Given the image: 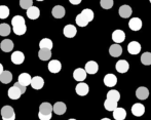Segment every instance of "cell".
<instances>
[{
	"instance_id": "1",
	"label": "cell",
	"mask_w": 151,
	"mask_h": 120,
	"mask_svg": "<svg viewBox=\"0 0 151 120\" xmlns=\"http://www.w3.org/2000/svg\"><path fill=\"white\" fill-rule=\"evenodd\" d=\"M12 30H14L16 35H24L27 31V27L25 24V19L22 16H16L12 18Z\"/></svg>"
},
{
	"instance_id": "2",
	"label": "cell",
	"mask_w": 151,
	"mask_h": 120,
	"mask_svg": "<svg viewBox=\"0 0 151 120\" xmlns=\"http://www.w3.org/2000/svg\"><path fill=\"white\" fill-rule=\"evenodd\" d=\"M1 117L2 120H14L16 119V114L12 106H4L1 109Z\"/></svg>"
},
{
	"instance_id": "3",
	"label": "cell",
	"mask_w": 151,
	"mask_h": 120,
	"mask_svg": "<svg viewBox=\"0 0 151 120\" xmlns=\"http://www.w3.org/2000/svg\"><path fill=\"white\" fill-rule=\"evenodd\" d=\"M75 91H76V94H77L78 96H86V94H88V91H90V87H88V84L84 83V82H79V83L76 85Z\"/></svg>"
},
{
	"instance_id": "4",
	"label": "cell",
	"mask_w": 151,
	"mask_h": 120,
	"mask_svg": "<svg viewBox=\"0 0 151 120\" xmlns=\"http://www.w3.org/2000/svg\"><path fill=\"white\" fill-rule=\"evenodd\" d=\"M84 70H86V74L93 75L98 72V70H99V65H98V63L95 62V61H90V62H88L86 64Z\"/></svg>"
},
{
	"instance_id": "5",
	"label": "cell",
	"mask_w": 151,
	"mask_h": 120,
	"mask_svg": "<svg viewBox=\"0 0 151 120\" xmlns=\"http://www.w3.org/2000/svg\"><path fill=\"white\" fill-rule=\"evenodd\" d=\"M132 113H133L134 116H137V117L143 116V114L145 113V107L142 104H140V103L134 104L132 106Z\"/></svg>"
},
{
	"instance_id": "6",
	"label": "cell",
	"mask_w": 151,
	"mask_h": 120,
	"mask_svg": "<svg viewBox=\"0 0 151 120\" xmlns=\"http://www.w3.org/2000/svg\"><path fill=\"white\" fill-rule=\"evenodd\" d=\"M115 69H116V71H117L118 73L123 74V73H127V71H129V64L125 60H120V61H118V62L116 63Z\"/></svg>"
},
{
	"instance_id": "7",
	"label": "cell",
	"mask_w": 151,
	"mask_h": 120,
	"mask_svg": "<svg viewBox=\"0 0 151 120\" xmlns=\"http://www.w3.org/2000/svg\"><path fill=\"white\" fill-rule=\"evenodd\" d=\"M127 51L131 54H138L141 51V44L138 41H131L127 45Z\"/></svg>"
},
{
	"instance_id": "8",
	"label": "cell",
	"mask_w": 151,
	"mask_h": 120,
	"mask_svg": "<svg viewBox=\"0 0 151 120\" xmlns=\"http://www.w3.org/2000/svg\"><path fill=\"white\" fill-rule=\"evenodd\" d=\"M117 83V77L115 76L114 74H106L105 77H104V84L108 87H113V86L116 85Z\"/></svg>"
},
{
	"instance_id": "9",
	"label": "cell",
	"mask_w": 151,
	"mask_h": 120,
	"mask_svg": "<svg viewBox=\"0 0 151 120\" xmlns=\"http://www.w3.org/2000/svg\"><path fill=\"white\" fill-rule=\"evenodd\" d=\"M63 33L67 38H73L77 34V29L73 25H67V26L64 27Z\"/></svg>"
},
{
	"instance_id": "10",
	"label": "cell",
	"mask_w": 151,
	"mask_h": 120,
	"mask_svg": "<svg viewBox=\"0 0 151 120\" xmlns=\"http://www.w3.org/2000/svg\"><path fill=\"white\" fill-rule=\"evenodd\" d=\"M61 69H62V64H61L60 61L52 60V61H50V62L48 63V71H50V73H54V74H56V73L60 72Z\"/></svg>"
},
{
	"instance_id": "11",
	"label": "cell",
	"mask_w": 151,
	"mask_h": 120,
	"mask_svg": "<svg viewBox=\"0 0 151 120\" xmlns=\"http://www.w3.org/2000/svg\"><path fill=\"white\" fill-rule=\"evenodd\" d=\"M118 14H119V16H121V18L127 19L132 16V14H133V9H132V7L129 5L124 4V5H121L119 7V9H118Z\"/></svg>"
},
{
	"instance_id": "12",
	"label": "cell",
	"mask_w": 151,
	"mask_h": 120,
	"mask_svg": "<svg viewBox=\"0 0 151 120\" xmlns=\"http://www.w3.org/2000/svg\"><path fill=\"white\" fill-rule=\"evenodd\" d=\"M52 106L50 103H46V102L42 103L39 106V113L38 114L48 116V115H52Z\"/></svg>"
},
{
	"instance_id": "13",
	"label": "cell",
	"mask_w": 151,
	"mask_h": 120,
	"mask_svg": "<svg viewBox=\"0 0 151 120\" xmlns=\"http://www.w3.org/2000/svg\"><path fill=\"white\" fill-rule=\"evenodd\" d=\"M136 96H137L139 100H146V99H148V96H149V90H148L147 87H145V86H140V87L137 88V90H136Z\"/></svg>"
},
{
	"instance_id": "14",
	"label": "cell",
	"mask_w": 151,
	"mask_h": 120,
	"mask_svg": "<svg viewBox=\"0 0 151 120\" xmlns=\"http://www.w3.org/2000/svg\"><path fill=\"white\" fill-rule=\"evenodd\" d=\"M73 78L78 82H83V80L86 78V72L84 69L77 68L73 72Z\"/></svg>"
},
{
	"instance_id": "15",
	"label": "cell",
	"mask_w": 151,
	"mask_h": 120,
	"mask_svg": "<svg viewBox=\"0 0 151 120\" xmlns=\"http://www.w3.org/2000/svg\"><path fill=\"white\" fill-rule=\"evenodd\" d=\"M129 27L133 31H139L142 28V21L139 18H132L129 22Z\"/></svg>"
},
{
	"instance_id": "16",
	"label": "cell",
	"mask_w": 151,
	"mask_h": 120,
	"mask_svg": "<svg viewBox=\"0 0 151 120\" xmlns=\"http://www.w3.org/2000/svg\"><path fill=\"white\" fill-rule=\"evenodd\" d=\"M109 54L113 58H118V56H120L122 54V47L117 43L112 44L109 47Z\"/></svg>"
},
{
	"instance_id": "17",
	"label": "cell",
	"mask_w": 151,
	"mask_h": 120,
	"mask_svg": "<svg viewBox=\"0 0 151 120\" xmlns=\"http://www.w3.org/2000/svg\"><path fill=\"white\" fill-rule=\"evenodd\" d=\"M31 86L34 88V89L38 90V89H41L44 85V80L42 77L40 76H35L31 79Z\"/></svg>"
},
{
	"instance_id": "18",
	"label": "cell",
	"mask_w": 151,
	"mask_h": 120,
	"mask_svg": "<svg viewBox=\"0 0 151 120\" xmlns=\"http://www.w3.org/2000/svg\"><path fill=\"white\" fill-rule=\"evenodd\" d=\"M112 40L115 43H121L125 40V33L122 30H115L112 33Z\"/></svg>"
},
{
	"instance_id": "19",
	"label": "cell",
	"mask_w": 151,
	"mask_h": 120,
	"mask_svg": "<svg viewBox=\"0 0 151 120\" xmlns=\"http://www.w3.org/2000/svg\"><path fill=\"white\" fill-rule=\"evenodd\" d=\"M25 61V56L22 51H14L12 54V62L16 65H21L23 64V62Z\"/></svg>"
},
{
	"instance_id": "20",
	"label": "cell",
	"mask_w": 151,
	"mask_h": 120,
	"mask_svg": "<svg viewBox=\"0 0 151 120\" xmlns=\"http://www.w3.org/2000/svg\"><path fill=\"white\" fill-rule=\"evenodd\" d=\"M40 16V10L38 7H36V6H33L32 5L31 7H29L28 9H27V16H28L30 20H36V19H38Z\"/></svg>"
},
{
	"instance_id": "21",
	"label": "cell",
	"mask_w": 151,
	"mask_h": 120,
	"mask_svg": "<svg viewBox=\"0 0 151 120\" xmlns=\"http://www.w3.org/2000/svg\"><path fill=\"white\" fill-rule=\"evenodd\" d=\"M7 94H8V96H9V99H12V100H18V99L21 98V96H22L23 94L16 85H14L12 87H10L9 89H8Z\"/></svg>"
},
{
	"instance_id": "22",
	"label": "cell",
	"mask_w": 151,
	"mask_h": 120,
	"mask_svg": "<svg viewBox=\"0 0 151 120\" xmlns=\"http://www.w3.org/2000/svg\"><path fill=\"white\" fill-rule=\"evenodd\" d=\"M0 48L2 51L4 52H9L14 49V42L10 39H4L3 41L0 43Z\"/></svg>"
},
{
	"instance_id": "23",
	"label": "cell",
	"mask_w": 151,
	"mask_h": 120,
	"mask_svg": "<svg viewBox=\"0 0 151 120\" xmlns=\"http://www.w3.org/2000/svg\"><path fill=\"white\" fill-rule=\"evenodd\" d=\"M66 110H67V107L64 104L63 102H57L56 104L52 107V111L56 113L57 115H63L65 114Z\"/></svg>"
},
{
	"instance_id": "24",
	"label": "cell",
	"mask_w": 151,
	"mask_h": 120,
	"mask_svg": "<svg viewBox=\"0 0 151 120\" xmlns=\"http://www.w3.org/2000/svg\"><path fill=\"white\" fill-rule=\"evenodd\" d=\"M31 79H32V77L30 76V74H28V73H22V74H20V76H19L18 82L20 84H22L23 86L27 87L28 85H30Z\"/></svg>"
},
{
	"instance_id": "25",
	"label": "cell",
	"mask_w": 151,
	"mask_h": 120,
	"mask_svg": "<svg viewBox=\"0 0 151 120\" xmlns=\"http://www.w3.org/2000/svg\"><path fill=\"white\" fill-rule=\"evenodd\" d=\"M127 117V111L123 108H117L113 111V118L115 120H124Z\"/></svg>"
},
{
	"instance_id": "26",
	"label": "cell",
	"mask_w": 151,
	"mask_h": 120,
	"mask_svg": "<svg viewBox=\"0 0 151 120\" xmlns=\"http://www.w3.org/2000/svg\"><path fill=\"white\" fill-rule=\"evenodd\" d=\"M52 16H54V18L62 19L65 16V8H64L62 5H57L52 8Z\"/></svg>"
},
{
	"instance_id": "27",
	"label": "cell",
	"mask_w": 151,
	"mask_h": 120,
	"mask_svg": "<svg viewBox=\"0 0 151 120\" xmlns=\"http://www.w3.org/2000/svg\"><path fill=\"white\" fill-rule=\"evenodd\" d=\"M12 74L10 71L4 70L3 72L0 74V81L3 84H8L9 82H12Z\"/></svg>"
},
{
	"instance_id": "28",
	"label": "cell",
	"mask_w": 151,
	"mask_h": 120,
	"mask_svg": "<svg viewBox=\"0 0 151 120\" xmlns=\"http://www.w3.org/2000/svg\"><path fill=\"white\" fill-rule=\"evenodd\" d=\"M52 56V50L45 49V48H40L38 51V58L41 61H48Z\"/></svg>"
},
{
	"instance_id": "29",
	"label": "cell",
	"mask_w": 151,
	"mask_h": 120,
	"mask_svg": "<svg viewBox=\"0 0 151 120\" xmlns=\"http://www.w3.org/2000/svg\"><path fill=\"white\" fill-rule=\"evenodd\" d=\"M107 99L108 100H111L113 102L117 103L120 100V94L118 92V90L116 89H111L107 92Z\"/></svg>"
},
{
	"instance_id": "30",
	"label": "cell",
	"mask_w": 151,
	"mask_h": 120,
	"mask_svg": "<svg viewBox=\"0 0 151 120\" xmlns=\"http://www.w3.org/2000/svg\"><path fill=\"white\" fill-rule=\"evenodd\" d=\"M104 107H105V109L107 111H112V112H113V111L117 108V103L106 99L105 103H104Z\"/></svg>"
},
{
	"instance_id": "31",
	"label": "cell",
	"mask_w": 151,
	"mask_h": 120,
	"mask_svg": "<svg viewBox=\"0 0 151 120\" xmlns=\"http://www.w3.org/2000/svg\"><path fill=\"white\" fill-rule=\"evenodd\" d=\"M12 32V28L7 24H1L0 25V36H8Z\"/></svg>"
},
{
	"instance_id": "32",
	"label": "cell",
	"mask_w": 151,
	"mask_h": 120,
	"mask_svg": "<svg viewBox=\"0 0 151 120\" xmlns=\"http://www.w3.org/2000/svg\"><path fill=\"white\" fill-rule=\"evenodd\" d=\"M39 47L40 48H45V49L52 50V41L48 38H43L39 42Z\"/></svg>"
},
{
	"instance_id": "33",
	"label": "cell",
	"mask_w": 151,
	"mask_h": 120,
	"mask_svg": "<svg viewBox=\"0 0 151 120\" xmlns=\"http://www.w3.org/2000/svg\"><path fill=\"white\" fill-rule=\"evenodd\" d=\"M80 14H81V16H83V18L86 19L88 23L93 20V11L91 9H90V8H86V9H83Z\"/></svg>"
},
{
	"instance_id": "34",
	"label": "cell",
	"mask_w": 151,
	"mask_h": 120,
	"mask_svg": "<svg viewBox=\"0 0 151 120\" xmlns=\"http://www.w3.org/2000/svg\"><path fill=\"white\" fill-rule=\"evenodd\" d=\"M141 63L145 66H150L151 65V52L146 51L141 56Z\"/></svg>"
},
{
	"instance_id": "35",
	"label": "cell",
	"mask_w": 151,
	"mask_h": 120,
	"mask_svg": "<svg viewBox=\"0 0 151 120\" xmlns=\"http://www.w3.org/2000/svg\"><path fill=\"white\" fill-rule=\"evenodd\" d=\"M75 22H76V24H77L79 27H86V26H88V22L80 14H78L77 16H76Z\"/></svg>"
},
{
	"instance_id": "36",
	"label": "cell",
	"mask_w": 151,
	"mask_h": 120,
	"mask_svg": "<svg viewBox=\"0 0 151 120\" xmlns=\"http://www.w3.org/2000/svg\"><path fill=\"white\" fill-rule=\"evenodd\" d=\"M9 16V8L5 5H0V19H6Z\"/></svg>"
},
{
	"instance_id": "37",
	"label": "cell",
	"mask_w": 151,
	"mask_h": 120,
	"mask_svg": "<svg viewBox=\"0 0 151 120\" xmlns=\"http://www.w3.org/2000/svg\"><path fill=\"white\" fill-rule=\"evenodd\" d=\"M100 4L104 9H110L114 4L113 0H100Z\"/></svg>"
},
{
	"instance_id": "38",
	"label": "cell",
	"mask_w": 151,
	"mask_h": 120,
	"mask_svg": "<svg viewBox=\"0 0 151 120\" xmlns=\"http://www.w3.org/2000/svg\"><path fill=\"white\" fill-rule=\"evenodd\" d=\"M33 5V0H20V6L23 9H28Z\"/></svg>"
},
{
	"instance_id": "39",
	"label": "cell",
	"mask_w": 151,
	"mask_h": 120,
	"mask_svg": "<svg viewBox=\"0 0 151 120\" xmlns=\"http://www.w3.org/2000/svg\"><path fill=\"white\" fill-rule=\"evenodd\" d=\"M14 85H16L17 87H18L19 89H20L21 91H22V94H25V91H26V87H25V86H23L22 84H20L19 82H16V83H14Z\"/></svg>"
},
{
	"instance_id": "40",
	"label": "cell",
	"mask_w": 151,
	"mask_h": 120,
	"mask_svg": "<svg viewBox=\"0 0 151 120\" xmlns=\"http://www.w3.org/2000/svg\"><path fill=\"white\" fill-rule=\"evenodd\" d=\"M52 115H48V116H45V115H41V114H38V117H39L40 120H50L52 119Z\"/></svg>"
},
{
	"instance_id": "41",
	"label": "cell",
	"mask_w": 151,
	"mask_h": 120,
	"mask_svg": "<svg viewBox=\"0 0 151 120\" xmlns=\"http://www.w3.org/2000/svg\"><path fill=\"white\" fill-rule=\"evenodd\" d=\"M81 1H82V0H69L70 3H71V4H74V5H77V4H79Z\"/></svg>"
},
{
	"instance_id": "42",
	"label": "cell",
	"mask_w": 151,
	"mask_h": 120,
	"mask_svg": "<svg viewBox=\"0 0 151 120\" xmlns=\"http://www.w3.org/2000/svg\"><path fill=\"white\" fill-rule=\"evenodd\" d=\"M3 66H2V64H0V74H1L2 72H3Z\"/></svg>"
},
{
	"instance_id": "43",
	"label": "cell",
	"mask_w": 151,
	"mask_h": 120,
	"mask_svg": "<svg viewBox=\"0 0 151 120\" xmlns=\"http://www.w3.org/2000/svg\"><path fill=\"white\" fill-rule=\"evenodd\" d=\"M101 120H111V119H109V118H103V119H101Z\"/></svg>"
},
{
	"instance_id": "44",
	"label": "cell",
	"mask_w": 151,
	"mask_h": 120,
	"mask_svg": "<svg viewBox=\"0 0 151 120\" xmlns=\"http://www.w3.org/2000/svg\"><path fill=\"white\" fill-rule=\"evenodd\" d=\"M36 1H43V0H36Z\"/></svg>"
},
{
	"instance_id": "45",
	"label": "cell",
	"mask_w": 151,
	"mask_h": 120,
	"mask_svg": "<svg viewBox=\"0 0 151 120\" xmlns=\"http://www.w3.org/2000/svg\"><path fill=\"white\" fill-rule=\"evenodd\" d=\"M69 120H76V119H73V118H71V119H69Z\"/></svg>"
},
{
	"instance_id": "46",
	"label": "cell",
	"mask_w": 151,
	"mask_h": 120,
	"mask_svg": "<svg viewBox=\"0 0 151 120\" xmlns=\"http://www.w3.org/2000/svg\"><path fill=\"white\" fill-rule=\"evenodd\" d=\"M149 2H150V3H151V0H149Z\"/></svg>"
}]
</instances>
